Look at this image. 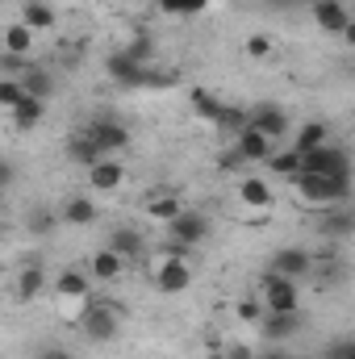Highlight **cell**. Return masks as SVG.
<instances>
[{"mask_svg": "<svg viewBox=\"0 0 355 359\" xmlns=\"http://www.w3.org/2000/svg\"><path fill=\"white\" fill-rule=\"evenodd\" d=\"M147 271H151L155 292H163V297H180V292H188V284H192L188 251H180L176 243H159V247L151 251V259H147Z\"/></svg>", "mask_w": 355, "mask_h": 359, "instance_id": "6da1fadb", "label": "cell"}, {"mask_svg": "<svg viewBox=\"0 0 355 359\" xmlns=\"http://www.w3.org/2000/svg\"><path fill=\"white\" fill-rule=\"evenodd\" d=\"M288 188H293V201L301 209H339L351 196V180H326V176H305V172H297L288 180Z\"/></svg>", "mask_w": 355, "mask_h": 359, "instance_id": "7a4b0ae2", "label": "cell"}, {"mask_svg": "<svg viewBox=\"0 0 355 359\" xmlns=\"http://www.w3.org/2000/svg\"><path fill=\"white\" fill-rule=\"evenodd\" d=\"M88 343L96 347H105V343H113L117 334H121V309L117 305H109V301H92L88 309H84V318H80V326H76Z\"/></svg>", "mask_w": 355, "mask_h": 359, "instance_id": "3957f363", "label": "cell"}, {"mask_svg": "<svg viewBox=\"0 0 355 359\" xmlns=\"http://www.w3.org/2000/svg\"><path fill=\"white\" fill-rule=\"evenodd\" d=\"M260 305H264V313H301V284L297 280H284V276H276V271H267L264 280H260Z\"/></svg>", "mask_w": 355, "mask_h": 359, "instance_id": "277c9868", "label": "cell"}, {"mask_svg": "<svg viewBox=\"0 0 355 359\" xmlns=\"http://www.w3.org/2000/svg\"><path fill=\"white\" fill-rule=\"evenodd\" d=\"M301 172L305 176H326V180H351V155L339 142H326V147L301 155Z\"/></svg>", "mask_w": 355, "mask_h": 359, "instance_id": "5b68a950", "label": "cell"}, {"mask_svg": "<svg viewBox=\"0 0 355 359\" xmlns=\"http://www.w3.org/2000/svg\"><path fill=\"white\" fill-rule=\"evenodd\" d=\"M243 126H251V130H260L264 138H272L276 147L288 138V130H293V113L284 109V104H276V100H260L255 109H247L243 113Z\"/></svg>", "mask_w": 355, "mask_h": 359, "instance_id": "8992f818", "label": "cell"}, {"mask_svg": "<svg viewBox=\"0 0 355 359\" xmlns=\"http://www.w3.org/2000/svg\"><path fill=\"white\" fill-rule=\"evenodd\" d=\"M209 234H213L209 217H205V213H196V209H188V205H184V213H180L176 222L168 226V243H176L180 251H192V247H201Z\"/></svg>", "mask_w": 355, "mask_h": 359, "instance_id": "52a82bcc", "label": "cell"}, {"mask_svg": "<svg viewBox=\"0 0 355 359\" xmlns=\"http://www.w3.org/2000/svg\"><path fill=\"white\" fill-rule=\"evenodd\" d=\"M80 134L88 138L100 155H117V151H126V147H130V130H126L121 121H113V117H92Z\"/></svg>", "mask_w": 355, "mask_h": 359, "instance_id": "ba28073f", "label": "cell"}, {"mask_svg": "<svg viewBox=\"0 0 355 359\" xmlns=\"http://www.w3.org/2000/svg\"><path fill=\"white\" fill-rule=\"evenodd\" d=\"M84 176H88V192L109 196V192H117V188L126 184V163H121L117 155H105V159H96L92 168H84Z\"/></svg>", "mask_w": 355, "mask_h": 359, "instance_id": "9c48e42d", "label": "cell"}, {"mask_svg": "<svg viewBox=\"0 0 355 359\" xmlns=\"http://www.w3.org/2000/svg\"><path fill=\"white\" fill-rule=\"evenodd\" d=\"M314 25L335 38H351V8L343 0H314Z\"/></svg>", "mask_w": 355, "mask_h": 359, "instance_id": "30bf717a", "label": "cell"}, {"mask_svg": "<svg viewBox=\"0 0 355 359\" xmlns=\"http://www.w3.org/2000/svg\"><path fill=\"white\" fill-rule=\"evenodd\" d=\"M126 271H130V259H126V255H117L109 243H105V247H96V251L88 255V280H100V284H117Z\"/></svg>", "mask_w": 355, "mask_h": 359, "instance_id": "8fae6325", "label": "cell"}, {"mask_svg": "<svg viewBox=\"0 0 355 359\" xmlns=\"http://www.w3.org/2000/svg\"><path fill=\"white\" fill-rule=\"evenodd\" d=\"M272 271L276 276H284V280H309L314 276V251H305V247H284V251H276L272 255Z\"/></svg>", "mask_w": 355, "mask_h": 359, "instance_id": "7c38bea8", "label": "cell"}, {"mask_svg": "<svg viewBox=\"0 0 355 359\" xmlns=\"http://www.w3.org/2000/svg\"><path fill=\"white\" fill-rule=\"evenodd\" d=\"M234 196H239V205L251 213V217H264L267 209H272V184L267 180H260V176H243L239 180V188H234Z\"/></svg>", "mask_w": 355, "mask_h": 359, "instance_id": "4fadbf2b", "label": "cell"}, {"mask_svg": "<svg viewBox=\"0 0 355 359\" xmlns=\"http://www.w3.org/2000/svg\"><path fill=\"white\" fill-rule=\"evenodd\" d=\"M272 151H276V142L264 138L260 130H251V126H243V130L234 134V159H239V163H264Z\"/></svg>", "mask_w": 355, "mask_h": 359, "instance_id": "5bb4252c", "label": "cell"}, {"mask_svg": "<svg viewBox=\"0 0 355 359\" xmlns=\"http://www.w3.org/2000/svg\"><path fill=\"white\" fill-rule=\"evenodd\" d=\"M51 288H55V301H92V280H88V271H80V268L59 271L51 280Z\"/></svg>", "mask_w": 355, "mask_h": 359, "instance_id": "9a60e30c", "label": "cell"}, {"mask_svg": "<svg viewBox=\"0 0 355 359\" xmlns=\"http://www.w3.org/2000/svg\"><path fill=\"white\" fill-rule=\"evenodd\" d=\"M34 46H38V34H34L29 25H21V21H8V25H4V34H0V55L29 59Z\"/></svg>", "mask_w": 355, "mask_h": 359, "instance_id": "2e32d148", "label": "cell"}, {"mask_svg": "<svg viewBox=\"0 0 355 359\" xmlns=\"http://www.w3.org/2000/svg\"><path fill=\"white\" fill-rule=\"evenodd\" d=\"M46 284H51V276L42 264H25V268L17 271V284H13V297L21 301V305H29V301H38L42 292H46Z\"/></svg>", "mask_w": 355, "mask_h": 359, "instance_id": "e0dca14e", "label": "cell"}, {"mask_svg": "<svg viewBox=\"0 0 355 359\" xmlns=\"http://www.w3.org/2000/svg\"><path fill=\"white\" fill-rule=\"evenodd\" d=\"M288 134H293V138H288V147H293L297 155L318 151V147H326V142H330V126H326V121H318V117H314V121H301V126H297V130H288Z\"/></svg>", "mask_w": 355, "mask_h": 359, "instance_id": "ac0fdd59", "label": "cell"}, {"mask_svg": "<svg viewBox=\"0 0 355 359\" xmlns=\"http://www.w3.org/2000/svg\"><path fill=\"white\" fill-rule=\"evenodd\" d=\"M17 21L29 25L34 34H51V29L59 25V13H55L51 0H21V17H17Z\"/></svg>", "mask_w": 355, "mask_h": 359, "instance_id": "d6986e66", "label": "cell"}, {"mask_svg": "<svg viewBox=\"0 0 355 359\" xmlns=\"http://www.w3.org/2000/svg\"><path fill=\"white\" fill-rule=\"evenodd\" d=\"M46 104H51V100H42V96H29V92H25V96L13 104V126H17L21 134H25V130H38V126L46 121Z\"/></svg>", "mask_w": 355, "mask_h": 359, "instance_id": "ffe728a7", "label": "cell"}, {"mask_svg": "<svg viewBox=\"0 0 355 359\" xmlns=\"http://www.w3.org/2000/svg\"><path fill=\"white\" fill-rule=\"evenodd\" d=\"M301 330V313H264L260 318V334L267 343H288Z\"/></svg>", "mask_w": 355, "mask_h": 359, "instance_id": "44dd1931", "label": "cell"}, {"mask_svg": "<svg viewBox=\"0 0 355 359\" xmlns=\"http://www.w3.org/2000/svg\"><path fill=\"white\" fill-rule=\"evenodd\" d=\"M180 213H184V201H180L176 192H151L147 196V217L155 226H172Z\"/></svg>", "mask_w": 355, "mask_h": 359, "instance_id": "7402d4cb", "label": "cell"}, {"mask_svg": "<svg viewBox=\"0 0 355 359\" xmlns=\"http://www.w3.org/2000/svg\"><path fill=\"white\" fill-rule=\"evenodd\" d=\"M264 168H267L276 180H293L297 172H301V155H297L293 147H276V151L264 159Z\"/></svg>", "mask_w": 355, "mask_h": 359, "instance_id": "603a6c76", "label": "cell"}, {"mask_svg": "<svg viewBox=\"0 0 355 359\" xmlns=\"http://www.w3.org/2000/svg\"><path fill=\"white\" fill-rule=\"evenodd\" d=\"M59 222H67V226H92V222H96V201H92V196H72V201H63Z\"/></svg>", "mask_w": 355, "mask_h": 359, "instance_id": "cb8c5ba5", "label": "cell"}, {"mask_svg": "<svg viewBox=\"0 0 355 359\" xmlns=\"http://www.w3.org/2000/svg\"><path fill=\"white\" fill-rule=\"evenodd\" d=\"M17 80H21V88L29 92V96H42V100H51V96H55V76H51V72H42V67H25Z\"/></svg>", "mask_w": 355, "mask_h": 359, "instance_id": "d4e9b609", "label": "cell"}, {"mask_svg": "<svg viewBox=\"0 0 355 359\" xmlns=\"http://www.w3.org/2000/svg\"><path fill=\"white\" fill-rule=\"evenodd\" d=\"M109 247H113L117 255H126V259H134V255H142V251H147V238H142L138 230H130V226H121V230H113V238H109Z\"/></svg>", "mask_w": 355, "mask_h": 359, "instance_id": "484cf974", "label": "cell"}, {"mask_svg": "<svg viewBox=\"0 0 355 359\" xmlns=\"http://www.w3.org/2000/svg\"><path fill=\"white\" fill-rule=\"evenodd\" d=\"M243 55H247V59H255V63H264V59L276 55V38H272V34H247Z\"/></svg>", "mask_w": 355, "mask_h": 359, "instance_id": "4316f807", "label": "cell"}, {"mask_svg": "<svg viewBox=\"0 0 355 359\" xmlns=\"http://www.w3.org/2000/svg\"><path fill=\"white\" fill-rule=\"evenodd\" d=\"M67 159H72V163H80V168H92V163H96V159H105V155L92 147L84 134H76V138L67 142Z\"/></svg>", "mask_w": 355, "mask_h": 359, "instance_id": "83f0119b", "label": "cell"}, {"mask_svg": "<svg viewBox=\"0 0 355 359\" xmlns=\"http://www.w3.org/2000/svg\"><path fill=\"white\" fill-rule=\"evenodd\" d=\"M25 96V88H21V80L17 76H0V109L4 113H13V104Z\"/></svg>", "mask_w": 355, "mask_h": 359, "instance_id": "f1b7e54d", "label": "cell"}, {"mask_svg": "<svg viewBox=\"0 0 355 359\" xmlns=\"http://www.w3.org/2000/svg\"><path fill=\"white\" fill-rule=\"evenodd\" d=\"M163 13H176V17H192V13H205L209 0H155Z\"/></svg>", "mask_w": 355, "mask_h": 359, "instance_id": "f546056e", "label": "cell"}, {"mask_svg": "<svg viewBox=\"0 0 355 359\" xmlns=\"http://www.w3.org/2000/svg\"><path fill=\"white\" fill-rule=\"evenodd\" d=\"M234 313H239V322H247V326H260V318H264V305H260V297H243V301L234 305Z\"/></svg>", "mask_w": 355, "mask_h": 359, "instance_id": "4dcf8cb0", "label": "cell"}, {"mask_svg": "<svg viewBox=\"0 0 355 359\" xmlns=\"http://www.w3.org/2000/svg\"><path fill=\"white\" fill-rule=\"evenodd\" d=\"M326 359H355V347L347 343V339H339V343H335V347L326 351Z\"/></svg>", "mask_w": 355, "mask_h": 359, "instance_id": "1f68e13d", "label": "cell"}, {"mask_svg": "<svg viewBox=\"0 0 355 359\" xmlns=\"http://www.w3.org/2000/svg\"><path fill=\"white\" fill-rule=\"evenodd\" d=\"M55 222H59V213H51V209H38L34 213V230H51Z\"/></svg>", "mask_w": 355, "mask_h": 359, "instance_id": "d6a6232c", "label": "cell"}, {"mask_svg": "<svg viewBox=\"0 0 355 359\" xmlns=\"http://www.w3.org/2000/svg\"><path fill=\"white\" fill-rule=\"evenodd\" d=\"M13 180H17V168H13L8 159H0V192H4V188H8Z\"/></svg>", "mask_w": 355, "mask_h": 359, "instance_id": "836d02e7", "label": "cell"}, {"mask_svg": "<svg viewBox=\"0 0 355 359\" xmlns=\"http://www.w3.org/2000/svg\"><path fill=\"white\" fill-rule=\"evenodd\" d=\"M226 359H255V351H251V347H243V343H230Z\"/></svg>", "mask_w": 355, "mask_h": 359, "instance_id": "e575fe53", "label": "cell"}, {"mask_svg": "<svg viewBox=\"0 0 355 359\" xmlns=\"http://www.w3.org/2000/svg\"><path fill=\"white\" fill-rule=\"evenodd\" d=\"M38 359H76V355H72L67 347H46V351H42Z\"/></svg>", "mask_w": 355, "mask_h": 359, "instance_id": "d590c367", "label": "cell"}, {"mask_svg": "<svg viewBox=\"0 0 355 359\" xmlns=\"http://www.w3.org/2000/svg\"><path fill=\"white\" fill-rule=\"evenodd\" d=\"M0 238H4V217H0Z\"/></svg>", "mask_w": 355, "mask_h": 359, "instance_id": "8d00e7d4", "label": "cell"}, {"mask_svg": "<svg viewBox=\"0 0 355 359\" xmlns=\"http://www.w3.org/2000/svg\"><path fill=\"white\" fill-rule=\"evenodd\" d=\"M267 359H280V355H267Z\"/></svg>", "mask_w": 355, "mask_h": 359, "instance_id": "74e56055", "label": "cell"}]
</instances>
